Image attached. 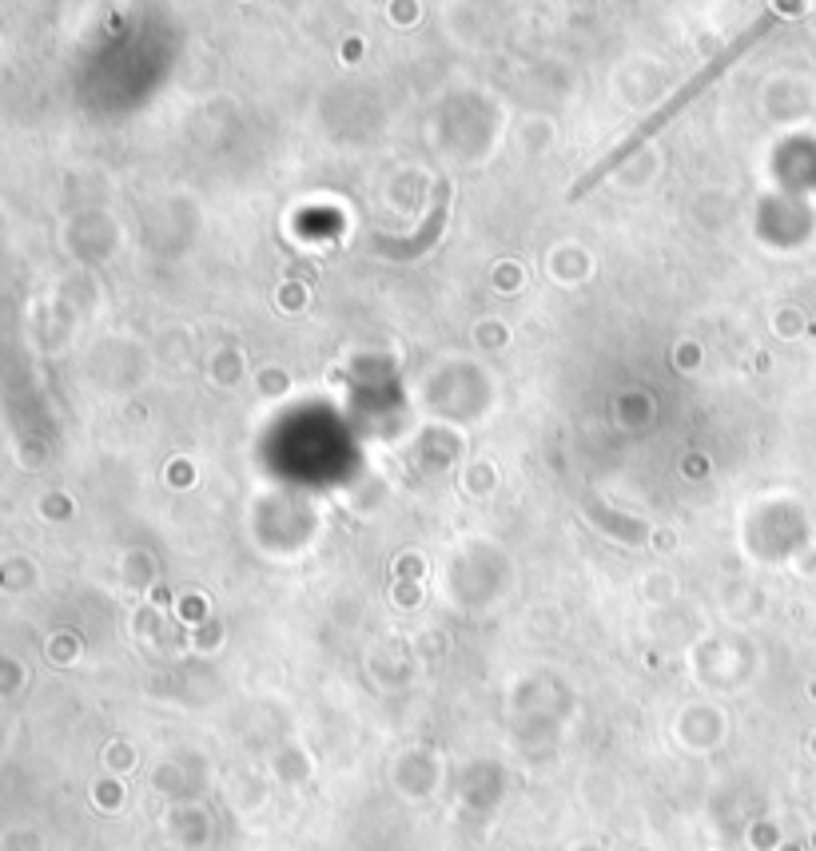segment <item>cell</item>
<instances>
[{
  "label": "cell",
  "mask_w": 816,
  "mask_h": 851,
  "mask_svg": "<svg viewBox=\"0 0 816 851\" xmlns=\"http://www.w3.org/2000/svg\"><path fill=\"white\" fill-rule=\"evenodd\" d=\"M765 28H769V20L753 24V28H749V32H745V36H741V40H737L729 52L713 56V60H709V64H705V68H701V72H697V76H693V80H689V84H685V88H681V92H677V96H673L665 108H657V112H653V116H649V120H645V124H641V128H637V132H633V136H629V140H625V144H621L613 156H606L598 168L586 171V179H578V187L570 191V199H582V195H586L594 183H602V179H606V175H610V171L617 168V164H621V160H625V156H629V152H633L641 140H649L653 132H661V128H665V124H669V120H673V116H677V112H681V108H685L693 96H701V92H705V88H709V84H713V80H717V76H721V72H725V68H729V64H733V60H737V56H741V52H745V48H749V44H753L761 32H765Z\"/></svg>",
  "instance_id": "obj_1"
}]
</instances>
